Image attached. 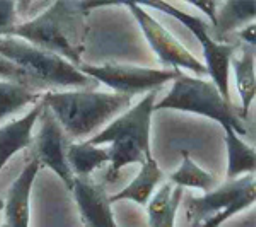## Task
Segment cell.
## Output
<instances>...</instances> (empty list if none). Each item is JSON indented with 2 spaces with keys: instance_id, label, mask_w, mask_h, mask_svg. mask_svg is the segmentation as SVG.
Returning a JSON list of instances; mask_svg holds the SVG:
<instances>
[{
  "instance_id": "cell-23",
  "label": "cell",
  "mask_w": 256,
  "mask_h": 227,
  "mask_svg": "<svg viewBox=\"0 0 256 227\" xmlns=\"http://www.w3.org/2000/svg\"><path fill=\"white\" fill-rule=\"evenodd\" d=\"M188 6H193V7H196V9L204 10V14H207L210 19V26L214 28V24H216L217 2H188Z\"/></svg>"
},
{
  "instance_id": "cell-12",
  "label": "cell",
  "mask_w": 256,
  "mask_h": 227,
  "mask_svg": "<svg viewBox=\"0 0 256 227\" xmlns=\"http://www.w3.org/2000/svg\"><path fill=\"white\" fill-rule=\"evenodd\" d=\"M40 168L41 164L38 159L32 158L7 192V200L4 202V217H6L4 224L7 227H30L31 192Z\"/></svg>"
},
{
  "instance_id": "cell-16",
  "label": "cell",
  "mask_w": 256,
  "mask_h": 227,
  "mask_svg": "<svg viewBox=\"0 0 256 227\" xmlns=\"http://www.w3.org/2000/svg\"><path fill=\"white\" fill-rule=\"evenodd\" d=\"M227 146V181L238 180L241 174H254L256 152L232 128L226 126Z\"/></svg>"
},
{
  "instance_id": "cell-20",
  "label": "cell",
  "mask_w": 256,
  "mask_h": 227,
  "mask_svg": "<svg viewBox=\"0 0 256 227\" xmlns=\"http://www.w3.org/2000/svg\"><path fill=\"white\" fill-rule=\"evenodd\" d=\"M169 183L180 188H198L207 193L217 188V180L195 164L188 150H183V162L176 172L169 176Z\"/></svg>"
},
{
  "instance_id": "cell-19",
  "label": "cell",
  "mask_w": 256,
  "mask_h": 227,
  "mask_svg": "<svg viewBox=\"0 0 256 227\" xmlns=\"http://www.w3.org/2000/svg\"><path fill=\"white\" fill-rule=\"evenodd\" d=\"M183 200V188L174 186L168 181L159 188L154 198L147 204L148 227H162L169 214L178 212Z\"/></svg>"
},
{
  "instance_id": "cell-7",
  "label": "cell",
  "mask_w": 256,
  "mask_h": 227,
  "mask_svg": "<svg viewBox=\"0 0 256 227\" xmlns=\"http://www.w3.org/2000/svg\"><path fill=\"white\" fill-rule=\"evenodd\" d=\"M79 70L86 74L98 84H104L114 90V94L134 98L137 94H148L152 90H159L164 84L176 79L180 70L172 68H146L134 65H89L82 64Z\"/></svg>"
},
{
  "instance_id": "cell-13",
  "label": "cell",
  "mask_w": 256,
  "mask_h": 227,
  "mask_svg": "<svg viewBox=\"0 0 256 227\" xmlns=\"http://www.w3.org/2000/svg\"><path fill=\"white\" fill-rule=\"evenodd\" d=\"M44 108L43 98L32 106L30 113L0 126V171L18 152L32 146V128L38 123L41 111Z\"/></svg>"
},
{
  "instance_id": "cell-3",
  "label": "cell",
  "mask_w": 256,
  "mask_h": 227,
  "mask_svg": "<svg viewBox=\"0 0 256 227\" xmlns=\"http://www.w3.org/2000/svg\"><path fill=\"white\" fill-rule=\"evenodd\" d=\"M43 102L52 111L65 135L86 138L132 106V98L88 89L48 90Z\"/></svg>"
},
{
  "instance_id": "cell-17",
  "label": "cell",
  "mask_w": 256,
  "mask_h": 227,
  "mask_svg": "<svg viewBox=\"0 0 256 227\" xmlns=\"http://www.w3.org/2000/svg\"><path fill=\"white\" fill-rule=\"evenodd\" d=\"M230 65L236 74L238 92L241 96V118L246 120L250 108L256 96V77H254V46H246L239 58H232Z\"/></svg>"
},
{
  "instance_id": "cell-26",
  "label": "cell",
  "mask_w": 256,
  "mask_h": 227,
  "mask_svg": "<svg viewBox=\"0 0 256 227\" xmlns=\"http://www.w3.org/2000/svg\"><path fill=\"white\" fill-rule=\"evenodd\" d=\"M0 210H4V200H0Z\"/></svg>"
},
{
  "instance_id": "cell-18",
  "label": "cell",
  "mask_w": 256,
  "mask_h": 227,
  "mask_svg": "<svg viewBox=\"0 0 256 227\" xmlns=\"http://www.w3.org/2000/svg\"><path fill=\"white\" fill-rule=\"evenodd\" d=\"M110 160V152L106 148L90 146L89 142L68 144L67 147V162L74 176H90Z\"/></svg>"
},
{
  "instance_id": "cell-24",
  "label": "cell",
  "mask_w": 256,
  "mask_h": 227,
  "mask_svg": "<svg viewBox=\"0 0 256 227\" xmlns=\"http://www.w3.org/2000/svg\"><path fill=\"white\" fill-rule=\"evenodd\" d=\"M238 36L242 41H246L248 46H254V24H251V26H246L244 30L238 32Z\"/></svg>"
},
{
  "instance_id": "cell-6",
  "label": "cell",
  "mask_w": 256,
  "mask_h": 227,
  "mask_svg": "<svg viewBox=\"0 0 256 227\" xmlns=\"http://www.w3.org/2000/svg\"><path fill=\"white\" fill-rule=\"evenodd\" d=\"M142 7H152L158 9L164 14H169L171 18L180 20L181 24L188 28L190 31L195 34V38L200 41L202 50H204L205 56V68H207V76L216 84L218 92L222 94V98L226 101H230L229 94V68L230 62L234 58V53L238 52L239 44L238 43H217L210 34V24L205 22L202 18H198L195 14H188V12L180 10L172 4L166 2H144L138 4Z\"/></svg>"
},
{
  "instance_id": "cell-10",
  "label": "cell",
  "mask_w": 256,
  "mask_h": 227,
  "mask_svg": "<svg viewBox=\"0 0 256 227\" xmlns=\"http://www.w3.org/2000/svg\"><path fill=\"white\" fill-rule=\"evenodd\" d=\"M41 125L38 135L32 138L34 144V156L41 166H46L64 181L65 186L72 192L74 186V172L67 162V142H65V132L53 116V113L44 104L40 114Z\"/></svg>"
},
{
  "instance_id": "cell-22",
  "label": "cell",
  "mask_w": 256,
  "mask_h": 227,
  "mask_svg": "<svg viewBox=\"0 0 256 227\" xmlns=\"http://www.w3.org/2000/svg\"><path fill=\"white\" fill-rule=\"evenodd\" d=\"M18 24V4L10 0H0V36Z\"/></svg>"
},
{
  "instance_id": "cell-15",
  "label": "cell",
  "mask_w": 256,
  "mask_h": 227,
  "mask_svg": "<svg viewBox=\"0 0 256 227\" xmlns=\"http://www.w3.org/2000/svg\"><path fill=\"white\" fill-rule=\"evenodd\" d=\"M164 180H166V174H164L162 169L159 168L158 160L154 158H148L146 162L142 164V169H140L137 178L132 181L125 190L118 192L116 195L110 196V202L114 204V202H120V200H132V202H135V204L147 207V204L150 202L152 193L156 192V188H158Z\"/></svg>"
},
{
  "instance_id": "cell-2",
  "label": "cell",
  "mask_w": 256,
  "mask_h": 227,
  "mask_svg": "<svg viewBox=\"0 0 256 227\" xmlns=\"http://www.w3.org/2000/svg\"><path fill=\"white\" fill-rule=\"evenodd\" d=\"M4 36L22 40L26 43L62 56L79 68L88 38V6L86 2L48 4L38 18L16 24Z\"/></svg>"
},
{
  "instance_id": "cell-25",
  "label": "cell",
  "mask_w": 256,
  "mask_h": 227,
  "mask_svg": "<svg viewBox=\"0 0 256 227\" xmlns=\"http://www.w3.org/2000/svg\"><path fill=\"white\" fill-rule=\"evenodd\" d=\"M176 214H178V212L169 214V217L166 218V222H164V226H162V227H174V226H176Z\"/></svg>"
},
{
  "instance_id": "cell-4",
  "label": "cell",
  "mask_w": 256,
  "mask_h": 227,
  "mask_svg": "<svg viewBox=\"0 0 256 227\" xmlns=\"http://www.w3.org/2000/svg\"><path fill=\"white\" fill-rule=\"evenodd\" d=\"M156 96H158V90L146 94L134 108H128L104 130L94 135L92 138L86 140L96 147L111 144V148L108 150L111 159L108 180H113L128 164H144L148 158H152L150 126Z\"/></svg>"
},
{
  "instance_id": "cell-14",
  "label": "cell",
  "mask_w": 256,
  "mask_h": 227,
  "mask_svg": "<svg viewBox=\"0 0 256 227\" xmlns=\"http://www.w3.org/2000/svg\"><path fill=\"white\" fill-rule=\"evenodd\" d=\"M216 10V24L210 28V34L217 43L226 41L230 32L238 31L242 26L253 24L256 14L254 0H230V2L217 4Z\"/></svg>"
},
{
  "instance_id": "cell-5",
  "label": "cell",
  "mask_w": 256,
  "mask_h": 227,
  "mask_svg": "<svg viewBox=\"0 0 256 227\" xmlns=\"http://www.w3.org/2000/svg\"><path fill=\"white\" fill-rule=\"evenodd\" d=\"M159 110H176L184 113H195L200 116L217 122L222 128L229 126L239 137L248 135L244 120L238 111L232 101H226L218 92L212 80H204L198 77H190L180 70L172 88L162 101L156 102L154 111Z\"/></svg>"
},
{
  "instance_id": "cell-1",
  "label": "cell",
  "mask_w": 256,
  "mask_h": 227,
  "mask_svg": "<svg viewBox=\"0 0 256 227\" xmlns=\"http://www.w3.org/2000/svg\"><path fill=\"white\" fill-rule=\"evenodd\" d=\"M0 76L41 94L55 89L94 90L98 86L62 56L12 36H0Z\"/></svg>"
},
{
  "instance_id": "cell-21",
  "label": "cell",
  "mask_w": 256,
  "mask_h": 227,
  "mask_svg": "<svg viewBox=\"0 0 256 227\" xmlns=\"http://www.w3.org/2000/svg\"><path fill=\"white\" fill-rule=\"evenodd\" d=\"M41 98H43L41 92L14 84V82L0 80V122L24 110L26 106L36 104L41 101Z\"/></svg>"
},
{
  "instance_id": "cell-8",
  "label": "cell",
  "mask_w": 256,
  "mask_h": 227,
  "mask_svg": "<svg viewBox=\"0 0 256 227\" xmlns=\"http://www.w3.org/2000/svg\"><path fill=\"white\" fill-rule=\"evenodd\" d=\"M254 198V174H246V178L226 181L220 188L212 190L205 196L192 198L188 202V217L192 218L193 226H198L227 210L242 212L253 207Z\"/></svg>"
},
{
  "instance_id": "cell-27",
  "label": "cell",
  "mask_w": 256,
  "mask_h": 227,
  "mask_svg": "<svg viewBox=\"0 0 256 227\" xmlns=\"http://www.w3.org/2000/svg\"><path fill=\"white\" fill-rule=\"evenodd\" d=\"M0 227H7V226H6V224H2V226H0Z\"/></svg>"
},
{
  "instance_id": "cell-9",
  "label": "cell",
  "mask_w": 256,
  "mask_h": 227,
  "mask_svg": "<svg viewBox=\"0 0 256 227\" xmlns=\"http://www.w3.org/2000/svg\"><path fill=\"white\" fill-rule=\"evenodd\" d=\"M125 6H126V9H130L134 18L137 19L138 26L142 28L152 52L158 55V58L162 62L166 67H172V70L186 68V70L195 72L196 76H207L205 65L202 64V62H198L195 58V55H192V53H190L166 28L160 26L158 20L152 18L142 6H138V4H125Z\"/></svg>"
},
{
  "instance_id": "cell-11",
  "label": "cell",
  "mask_w": 256,
  "mask_h": 227,
  "mask_svg": "<svg viewBox=\"0 0 256 227\" xmlns=\"http://www.w3.org/2000/svg\"><path fill=\"white\" fill-rule=\"evenodd\" d=\"M72 192L86 227H118L110 196L101 183L92 181L89 176H76Z\"/></svg>"
}]
</instances>
